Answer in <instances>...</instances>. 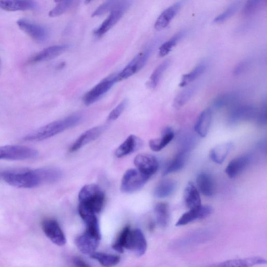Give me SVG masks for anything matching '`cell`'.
Returning a JSON list of instances; mask_svg holds the SVG:
<instances>
[{"instance_id":"obj_26","label":"cell","mask_w":267,"mask_h":267,"mask_svg":"<svg viewBox=\"0 0 267 267\" xmlns=\"http://www.w3.org/2000/svg\"><path fill=\"white\" fill-rule=\"evenodd\" d=\"M233 148V143L232 142L219 144L211 150L209 156L213 162L221 164L224 162Z\"/></svg>"},{"instance_id":"obj_43","label":"cell","mask_w":267,"mask_h":267,"mask_svg":"<svg viewBox=\"0 0 267 267\" xmlns=\"http://www.w3.org/2000/svg\"><path fill=\"white\" fill-rule=\"evenodd\" d=\"M256 119L258 124L264 125L267 124V106L266 103L263 104L261 109L258 110Z\"/></svg>"},{"instance_id":"obj_10","label":"cell","mask_w":267,"mask_h":267,"mask_svg":"<svg viewBox=\"0 0 267 267\" xmlns=\"http://www.w3.org/2000/svg\"><path fill=\"white\" fill-rule=\"evenodd\" d=\"M137 169L151 178L157 172L160 163L154 156L149 154H140L134 160Z\"/></svg>"},{"instance_id":"obj_1","label":"cell","mask_w":267,"mask_h":267,"mask_svg":"<svg viewBox=\"0 0 267 267\" xmlns=\"http://www.w3.org/2000/svg\"><path fill=\"white\" fill-rule=\"evenodd\" d=\"M4 181L18 188L33 189L45 183L58 181L62 178L61 171L57 169L45 168L30 170L15 169L2 173Z\"/></svg>"},{"instance_id":"obj_2","label":"cell","mask_w":267,"mask_h":267,"mask_svg":"<svg viewBox=\"0 0 267 267\" xmlns=\"http://www.w3.org/2000/svg\"><path fill=\"white\" fill-rule=\"evenodd\" d=\"M81 114H74L57 120L35 130L25 137L26 142H40L52 138L66 130L78 125L82 120Z\"/></svg>"},{"instance_id":"obj_28","label":"cell","mask_w":267,"mask_h":267,"mask_svg":"<svg viewBox=\"0 0 267 267\" xmlns=\"http://www.w3.org/2000/svg\"><path fill=\"white\" fill-rule=\"evenodd\" d=\"M177 183L172 179H164L159 182L154 190V196L157 198H165L171 196L176 191Z\"/></svg>"},{"instance_id":"obj_4","label":"cell","mask_w":267,"mask_h":267,"mask_svg":"<svg viewBox=\"0 0 267 267\" xmlns=\"http://www.w3.org/2000/svg\"><path fill=\"white\" fill-rule=\"evenodd\" d=\"M38 156V151L32 148L20 145L0 147V160H25Z\"/></svg>"},{"instance_id":"obj_19","label":"cell","mask_w":267,"mask_h":267,"mask_svg":"<svg viewBox=\"0 0 267 267\" xmlns=\"http://www.w3.org/2000/svg\"><path fill=\"white\" fill-rule=\"evenodd\" d=\"M182 2H178L166 9L158 17L155 24V28L160 31L170 24L171 20L177 15L182 7Z\"/></svg>"},{"instance_id":"obj_20","label":"cell","mask_w":267,"mask_h":267,"mask_svg":"<svg viewBox=\"0 0 267 267\" xmlns=\"http://www.w3.org/2000/svg\"><path fill=\"white\" fill-rule=\"evenodd\" d=\"M142 145V142L138 136L130 135L115 151V155L119 158L126 156L139 150Z\"/></svg>"},{"instance_id":"obj_32","label":"cell","mask_w":267,"mask_h":267,"mask_svg":"<svg viewBox=\"0 0 267 267\" xmlns=\"http://www.w3.org/2000/svg\"><path fill=\"white\" fill-rule=\"evenodd\" d=\"M207 67V63L205 61L201 62L197 65L190 73L185 74L182 78L179 86L181 88L186 86L187 84L196 80L201 75L203 74Z\"/></svg>"},{"instance_id":"obj_45","label":"cell","mask_w":267,"mask_h":267,"mask_svg":"<svg viewBox=\"0 0 267 267\" xmlns=\"http://www.w3.org/2000/svg\"><path fill=\"white\" fill-rule=\"evenodd\" d=\"M73 264L76 267H91L89 264L79 257H75L73 259Z\"/></svg>"},{"instance_id":"obj_18","label":"cell","mask_w":267,"mask_h":267,"mask_svg":"<svg viewBox=\"0 0 267 267\" xmlns=\"http://www.w3.org/2000/svg\"><path fill=\"white\" fill-rule=\"evenodd\" d=\"M105 130L104 126L92 127L79 137L70 148L71 152L73 153L80 149L89 143L96 140Z\"/></svg>"},{"instance_id":"obj_5","label":"cell","mask_w":267,"mask_h":267,"mask_svg":"<svg viewBox=\"0 0 267 267\" xmlns=\"http://www.w3.org/2000/svg\"><path fill=\"white\" fill-rule=\"evenodd\" d=\"M150 178L138 169H129L123 177L121 190L125 193H132L141 190Z\"/></svg>"},{"instance_id":"obj_14","label":"cell","mask_w":267,"mask_h":267,"mask_svg":"<svg viewBox=\"0 0 267 267\" xmlns=\"http://www.w3.org/2000/svg\"><path fill=\"white\" fill-rule=\"evenodd\" d=\"M70 47L68 44L49 47L31 57L28 60L27 64H32L53 59L67 51Z\"/></svg>"},{"instance_id":"obj_7","label":"cell","mask_w":267,"mask_h":267,"mask_svg":"<svg viewBox=\"0 0 267 267\" xmlns=\"http://www.w3.org/2000/svg\"><path fill=\"white\" fill-rule=\"evenodd\" d=\"M118 82V74L113 75L104 79L86 93L83 99L84 104L88 106L94 104L109 91Z\"/></svg>"},{"instance_id":"obj_31","label":"cell","mask_w":267,"mask_h":267,"mask_svg":"<svg viewBox=\"0 0 267 267\" xmlns=\"http://www.w3.org/2000/svg\"><path fill=\"white\" fill-rule=\"evenodd\" d=\"M154 212L158 224L163 228L167 227L170 219L168 204L165 203H157L155 206Z\"/></svg>"},{"instance_id":"obj_25","label":"cell","mask_w":267,"mask_h":267,"mask_svg":"<svg viewBox=\"0 0 267 267\" xmlns=\"http://www.w3.org/2000/svg\"><path fill=\"white\" fill-rule=\"evenodd\" d=\"M267 263L266 260L261 257L229 260L219 264L217 267H251Z\"/></svg>"},{"instance_id":"obj_42","label":"cell","mask_w":267,"mask_h":267,"mask_svg":"<svg viewBox=\"0 0 267 267\" xmlns=\"http://www.w3.org/2000/svg\"><path fill=\"white\" fill-rule=\"evenodd\" d=\"M127 104V99L123 100L109 114V116H108V120L113 121L118 119L125 110Z\"/></svg>"},{"instance_id":"obj_15","label":"cell","mask_w":267,"mask_h":267,"mask_svg":"<svg viewBox=\"0 0 267 267\" xmlns=\"http://www.w3.org/2000/svg\"><path fill=\"white\" fill-rule=\"evenodd\" d=\"M213 212V209L210 206L201 205L200 207L190 209L184 214L178 221L176 226H183L198 219L206 218Z\"/></svg>"},{"instance_id":"obj_40","label":"cell","mask_w":267,"mask_h":267,"mask_svg":"<svg viewBox=\"0 0 267 267\" xmlns=\"http://www.w3.org/2000/svg\"><path fill=\"white\" fill-rule=\"evenodd\" d=\"M55 8L50 11L49 16L50 17L54 18L62 15L66 12L73 4V1L67 0V1H59Z\"/></svg>"},{"instance_id":"obj_8","label":"cell","mask_w":267,"mask_h":267,"mask_svg":"<svg viewBox=\"0 0 267 267\" xmlns=\"http://www.w3.org/2000/svg\"><path fill=\"white\" fill-rule=\"evenodd\" d=\"M258 109L254 106L248 104L234 106L229 115L230 124L234 125L243 121L256 119Z\"/></svg>"},{"instance_id":"obj_33","label":"cell","mask_w":267,"mask_h":267,"mask_svg":"<svg viewBox=\"0 0 267 267\" xmlns=\"http://www.w3.org/2000/svg\"><path fill=\"white\" fill-rule=\"evenodd\" d=\"M170 64V61L166 60L156 68L153 74H151L148 82L147 85L149 88L154 89L156 88Z\"/></svg>"},{"instance_id":"obj_37","label":"cell","mask_w":267,"mask_h":267,"mask_svg":"<svg viewBox=\"0 0 267 267\" xmlns=\"http://www.w3.org/2000/svg\"><path fill=\"white\" fill-rule=\"evenodd\" d=\"M184 34V32H180L174 37L163 43L159 50V55L161 57H163L168 54L172 49L177 45L178 41L181 39Z\"/></svg>"},{"instance_id":"obj_13","label":"cell","mask_w":267,"mask_h":267,"mask_svg":"<svg viewBox=\"0 0 267 267\" xmlns=\"http://www.w3.org/2000/svg\"><path fill=\"white\" fill-rule=\"evenodd\" d=\"M43 232L49 239L58 246H63L67 240L62 230L57 221L54 219H46L42 222Z\"/></svg>"},{"instance_id":"obj_35","label":"cell","mask_w":267,"mask_h":267,"mask_svg":"<svg viewBox=\"0 0 267 267\" xmlns=\"http://www.w3.org/2000/svg\"><path fill=\"white\" fill-rule=\"evenodd\" d=\"M196 86H192L179 93L173 101V107L176 109H179L184 106L192 97L196 91Z\"/></svg>"},{"instance_id":"obj_30","label":"cell","mask_w":267,"mask_h":267,"mask_svg":"<svg viewBox=\"0 0 267 267\" xmlns=\"http://www.w3.org/2000/svg\"><path fill=\"white\" fill-rule=\"evenodd\" d=\"M240 98L239 95L234 92L222 93L215 97L213 102V107L219 109L230 105H233Z\"/></svg>"},{"instance_id":"obj_24","label":"cell","mask_w":267,"mask_h":267,"mask_svg":"<svg viewBox=\"0 0 267 267\" xmlns=\"http://www.w3.org/2000/svg\"><path fill=\"white\" fill-rule=\"evenodd\" d=\"M175 138V133L172 128H164L161 132L160 138L151 140L149 142V147L155 152H158L167 146Z\"/></svg>"},{"instance_id":"obj_27","label":"cell","mask_w":267,"mask_h":267,"mask_svg":"<svg viewBox=\"0 0 267 267\" xmlns=\"http://www.w3.org/2000/svg\"><path fill=\"white\" fill-rule=\"evenodd\" d=\"M37 4L33 1H0V9L10 12L34 10Z\"/></svg>"},{"instance_id":"obj_11","label":"cell","mask_w":267,"mask_h":267,"mask_svg":"<svg viewBox=\"0 0 267 267\" xmlns=\"http://www.w3.org/2000/svg\"><path fill=\"white\" fill-rule=\"evenodd\" d=\"M17 24L20 30L36 41L43 42L48 38L49 33L47 29L41 25L31 23L24 19L18 20Z\"/></svg>"},{"instance_id":"obj_34","label":"cell","mask_w":267,"mask_h":267,"mask_svg":"<svg viewBox=\"0 0 267 267\" xmlns=\"http://www.w3.org/2000/svg\"><path fill=\"white\" fill-rule=\"evenodd\" d=\"M90 256L105 267H114L118 265L120 261V258L118 256L107 254L102 252H95Z\"/></svg>"},{"instance_id":"obj_12","label":"cell","mask_w":267,"mask_h":267,"mask_svg":"<svg viewBox=\"0 0 267 267\" xmlns=\"http://www.w3.org/2000/svg\"><path fill=\"white\" fill-rule=\"evenodd\" d=\"M125 249L132 250L138 256L145 254L147 243L145 236L140 229L131 230L128 236Z\"/></svg>"},{"instance_id":"obj_3","label":"cell","mask_w":267,"mask_h":267,"mask_svg":"<svg viewBox=\"0 0 267 267\" xmlns=\"http://www.w3.org/2000/svg\"><path fill=\"white\" fill-rule=\"evenodd\" d=\"M78 199L79 205L96 214L102 210L105 196L98 185L91 184L83 187L79 193Z\"/></svg>"},{"instance_id":"obj_22","label":"cell","mask_w":267,"mask_h":267,"mask_svg":"<svg viewBox=\"0 0 267 267\" xmlns=\"http://www.w3.org/2000/svg\"><path fill=\"white\" fill-rule=\"evenodd\" d=\"M213 119V111L211 108H207L202 112L195 125V131L201 138H205L210 128Z\"/></svg>"},{"instance_id":"obj_6","label":"cell","mask_w":267,"mask_h":267,"mask_svg":"<svg viewBox=\"0 0 267 267\" xmlns=\"http://www.w3.org/2000/svg\"><path fill=\"white\" fill-rule=\"evenodd\" d=\"M132 4L130 1H120L117 8L111 12L110 15L103 24L97 29L95 35L97 37H102L116 24Z\"/></svg>"},{"instance_id":"obj_29","label":"cell","mask_w":267,"mask_h":267,"mask_svg":"<svg viewBox=\"0 0 267 267\" xmlns=\"http://www.w3.org/2000/svg\"><path fill=\"white\" fill-rule=\"evenodd\" d=\"M189 153L181 151L164 169L162 175L168 176L181 170L184 167Z\"/></svg>"},{"instance_id":"obj_36","label":"cell","mask_w":267,"mask_h":267,"mask_svg":"<svg viewBox=\"0 0 267 267\" xmlns=\"http://www.w3.org/2000/svg\"><path fill=\"white\" fill-rule=\"evenodd\" d=\"M241 3V1H237L230 4L224 11L214 18V22L220 24L231 18L239 9Z\"/></svg>"},{"instance_id":"obj_16","label":"cell","mask_w":267,"mask_h":267,"mask_svg":"<svg viewBox=\"0 0 267 267\" xmlns=\"http://www.w3.org/2000/svg\"><path fill=\"white\" fill-rule=\"evenodd\" d=\"M252 160V156L249 154L237 157L231 161L226 169L227 176L234 178L239 176L246 169Z\"/></svg>"},{"instance_id":"obj_21","label":"cell","mask_w":267,"mask_h":267,"mask_svg":"<svg viewBox=\"0 0 267 267\" xmlns=\"http://www.w3.org/2000/svg\"><path fill=\"white\" fill-rule=\"evenodd\" d=\"M197 188L203 196L211 197L215 193V186L214 180L211 175L201 172L196 178Z\"/></svg>"},{"instance_id":"obj_23","label":"cell","mask_w":267,"mask_h":267,"mask_svg":"<svg viewBox=\"0 0 267 267\" xmlns=\"http://www.w3.org/2000/svg\"><path fill=\"white\" fill-rule=\"evenodd\" d=\"M184 199L185 205L189 210L198 208L202 205L199 192L194 183L189 182L186 186Z\"/></svg>"},{"instance_id":"obj_41","label":"cell","mask_w":267,"mask_h":267,"mask_svg":"<svg viewBox=\"0 0 267 267\" xmlns=\"http://www.w3.org/2000/svg\"><path fill=\"white\" fill-rule=\"evenodd\" d=\"M262 1L259 0H249L244 5L242 13L245 17H249L258 10L261 5Z\"/></svg>"},{"instance_id":"obj_17","label":"cell","mask_w":267,"mask_h":267,"mask_svg":"<svg viewBox=\"0 0 267 267\" xmlns=\"http://www.w3.org/2000/svg\"><path fill=\"white\" fill-rule=\"evenodd\" d=\"M101 237H99L85 231L78 236L75 241L78 249L83 254L91 255L97 249Z\"/></svg>"},{"instance_id":"obj_38","label":"cell","mask_w":267,"mask_h":267,"mask_svg":"<svg viewBox=\"0 0 267 267\" xmlns=\"http://www.w3.org/2000/svg\"><path fill=\"white\" fill-rule=\"evenodd\" d=\"M131 228L128 226H127L123 229L117 240L113 245L112 248L115 250L121 252V253L124 251V249H125L128 236L130 231H131Z\"/></svg>"},{"instance_id":"obj_39","label":"cell","mask_w":267,"mask_h":267,"mask_svg":"<svg viewBox=\"0 0 267 267\" xmlns=\"http://www.w3.org/2000/svg\"><path fill=\"white\" fill-rule=\"evenodd\" d=\"M120 1H107L100 5L96 10L93 12L92 17H99L107 13L112 12L118 5Z\"/></svg>"},{"instance_id":"obj_44","label":"cell","mask_w":267,"mask_h":267,"mask_svg":"<svg viewBox=\"0 0 267 267\" xmlns=\"http://www.w3.org/2000/svg\"><path fill=\"white\" fill-rule=\"evenodd\" d=\"M250 61L245 60L236 65L233 70V74L235 76H239L246 71L250 66Z\"/></svg>"},{"instance_id":"obj_9","label":"cell","mask_w":267,"mask_h":267,"mask_svg":"<svg viewBox=\"0 0 267 267\" xmlns=\"http://www.w3.org/2000/svg\"><path fill=\"white\" fill-rule=\"evenodd\" d=\"M151 53L148 49L137 55L127 66L118 74L119 82L127 79L140 71L145 66Z\"/></svg>"}]
</instances>
